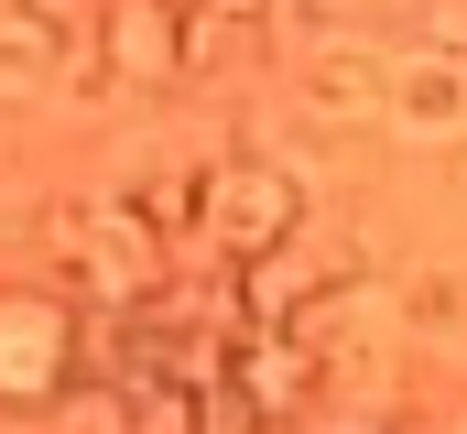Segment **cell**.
Returning <instances> with one entry per match:
<instances>
[{"label":"cell","mask_w":467,"mask_h":434,"mask_svg":"<svg viewBox=\"0 0 467 434\" xmlns=\"http://www.w3.org/2000/svg\"><path fill=\"white\" fill-rule=\"evenodd\" d=\"M305 239V174L272 163V152H229L207 163V196H196V250L229 261V272H261Z\"/></svg>","instance_id":"obj_1"},{"label":"cell","mask_w":467,"mask_h":434,"mask_svg":"<svg viewBox=\"0 0 467 434\" xmlns=\"http://www.w3.org/2000/svg\"><path fill=\"white\" fill-rule=\"evenodd\" d=\"M77 402V294H0V413Z\"/></svg>","instance_id":"obj_2"},{"label":"cell","mask_w":467,"mask_h":434,"mask_svg":"<svg viewBox=\"0 0 467 434\" xmlns=\"http://www.w3.org/2000/svg\"><path fill=\"white\" fill-rule=\"evenodd\" d=\"M229 391L261 413V424H305V402L327 391V358L294 336V326H250L229 347Z\"/></svg>","instance_id":"obj_3"},{"label":"cell","mask_w":467,"mask_h":434,"mask_svg":"<svg viewBox=\"0 0 467 434\" xmlns=\"http://www.w3.org/2000/svg\"><path fill=\"white\" fill-rule=\"evenodd\" d=\"M380 130H402V141H457V152H467V55H457V44L391 66V108H380Z\"/></svg>","instance_id":"obj_4"},{"label":"cell","mask_w":467,"mask_h":434,"mask_svg":"<svg viewBox=\"0 0 467 434\" xmlns=\"http://www.w3.org/2000/svg\"><path fill=\"white\" fill-rule=\"evenodd\" d=\"M99 55L119 88H185V22L174 0H109L99 11Z\"/></svg>","instance_id":"obj_5"},{"label":"cell","mask_w":467,"mask_h":434,"mask_svg":"<svg viewBox=\"0 0 467 434\" xmlns=\"http://www.w3.org/2000/svg\"><path fill=\"white\" fill-rule=\"evenodd\" d=\"M305 98H316V119H327V130H358V119H380V108H391V66H380L369 44H327Z\"/></svg>","instance_id":"obj_6"},{"label":"cell","mask_w":467,"mask_h":434,"mask_svg":"<svg viewBox=\"0 0 467 434\" xmlns=\"http://www.w3.org/2000/svg\"><path fill=\"white\" fill-rule=\"evenodd\" d=\"M55 66H66V33H44L33 11H0V98H55Z\"/></svg>","instance_id":"obj_7"},{"label":"cell","mask_w":467,"mask_h":434,"mask_svg":"<svg viewBox=\"0 0 467 434\" xmlns=\"http://www.w3.org/2000/svg\"><path fill=\"white\" fill-rule=\"evenodd\" d=\"M250 434H305V424H250Z\"/></svg>","instance_id":"obj_8"}]
</instances>
